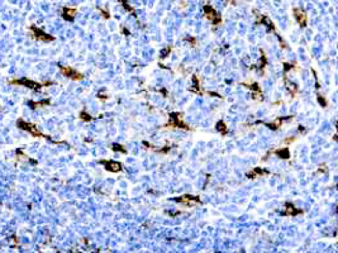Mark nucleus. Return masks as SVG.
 Masks as SVG:
<instances>
[{
    "mask_svg": "<svg viewBox=\"0 0 338 253\" xmlns=\"http://www.w3.org/2000/svg\"><path fill=\"white\" fill-rule=\"evenodd\" d=\"M294 14H295V18H297V20L301 24V25H304L307 23V15H305V13H304L301 9H298V8H295L294 9Z\"/></svg>",
    "mask_w": 338,
    "mask_h": 253,
    "instance_id": "f257e3e1",
    "label": "nucleus"
}]
</instances>
